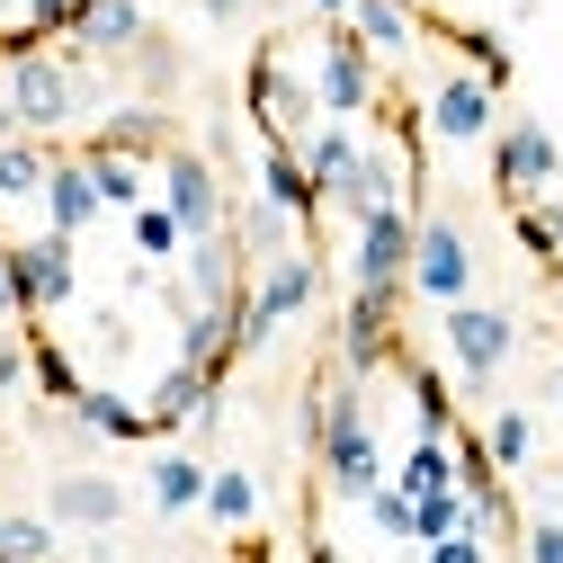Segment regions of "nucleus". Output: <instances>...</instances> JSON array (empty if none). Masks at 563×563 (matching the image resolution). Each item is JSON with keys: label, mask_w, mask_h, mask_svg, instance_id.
<instances>
[{"label": "nucleus", "mask_w": 563, "mask_h": 563, "mask_svg": "<svg viewBox=\"0 0 563 563\" xmlns=\"http://www.w3.org/2000/svg\"><path fill=\"white\" fill-rule=\"evenodd\" d=\"M305 439L322 456V483L340 501H367L385 483V448H376V420H367V385L358 376H331L305 394Z\"/></svg>", "instance_id": "f257e3e1"}, {"label": "nucleus", "mask_w": 563, "mask_h": 563, "mask_svg": "<svg viewBox=\"0 0 563 563\" xmlns=\"http://www.w3.org/2000/svg\"><path fill=\"white\" fill-rule=\"evenodd\" d=\"M367 519H376V537L411 545V492H402V483H376V492H367Z\"/></svg>", "instance_id": "c9c22d12"}, {"label": "nucleus", "mask_w": 563, "mask_h": 563, "mask_svg": "<svg viewBox=\"0 0 563 563\" xmlns=\"http://www.w3.org/2000/svg\"><path fill=\"white\" fill-rule=\"evenodd\" d=\"M448 45L465 54V73H474V81H492V90H510V45L492 36V27H448Z\"/></svg>", "instance_id": "473e14b6"}, {"label": "nucleus", "mask_w": 563, "mask_h": 563, "mask_svg": "<svg viewBox=\"0 0 563 563\" xmlns=\"http://www.w3.org/2000/svg\"><path fill=\"white\" fill-rule=\"evenodd\" d=\"M197 10H206V19H242L251 0H197Z\"/></svg>", "instance_id": "79ce46f5"}, {"label": "nucleus", "mask_w": 563, "mask_h": 563, "mask_svg": "<svg viewBox=\"0 0 563 563\" xmlns=\"http://www.w3.org/2000/svg\"><path fill=\"white\" fill-rule=\"evenodd\" d=\"M251 125H260V144H305V134L322 125L313 81H296V63L277 54V45L251 54Z\"/></svg>", "instance_id": "39448f33"}, {"label": "nucleus", "mask_w": 563, "mask_h": 563, "mask_svg": "<svg viewBox=\"0 0 563 563\" xmlns=\"http://www.w3.org/2000/svg\"><path fill=\"white\" fill-rule=\"evenodd\" d=\"M63 19H73V0H27V27L36 36H63Z\"/></svg>", "instance_id": "58836bf2"}, {"label": "nucleus", "mask_w": 563, "mask_h": 563, "mask_svg": "<svg viewBox=\"0 0 563 563\" xmlns=\"http://www.w3.org/2000/svg\"><path fill=\"white\" fill-rule=\"evenodd\" d=\"M99 144H108V153H134V162H162V153H170V117H162V108H117V117L99 125Z\"/></svg>", "instance_id": "bb28decb"}, {"label": "nucleus", "mask_w": 563, "mask_h": 563, "mask_svg": "<svg viewBox=\"0 0 563 563\" xmlns=\"http://www.w3.org/2000/svg\"><path fill=\"white\" fill-rule=\"evenodd\" d=\"M483 456H492V474H528V456H537V420H528V411H492Z\"/></svg>", "instance_id": "2f4dec72"}, {"label": "nucleus", "mask_w": 563, "mask_h": 563, "mask_svg": "<svg viewBox=\"0 0 563 563\" xmlns=\"http://www.w3.org/2000/svg\"><path fill=\"white\" fill-rule=\"evenodd\" d=\"M510 233H519V251H528V260H545V268H554V260H563V197L545 188V197L510 206Z\"/></svg>", "instance_id": "c756f323"}, {"label": "nucleus", "mask_w": 563, "mask_h": 563, "mask_svg": "<svg viewBox=\"0 0 563 563\" xmlns=\"http://www.w3.org/2000/svg\"><path fill=\"white\" fill-rule=\"evenodd\" d=\"M420 125L439 134V144H492V125H501V90L474 81V73H448L420 108Z\"/></svg>", "instance_id": "f8f14e48"}, {"label": "nucleus", "mask_w": 563, "mask_h": 563, "mask_svg": "<svg viewBox=\"0 0 563 563\" xmlns=\"http://www.w3.org/2000/svg\"><path fill=\"white\" fill-rule=\"evenodd\" d=\"M349 36H358L376 63H402L420 45V10H402V0H358V10H349Z\"/></svg>", "instance_id": "aec40b11"}, {"label": "nucleus", "mask_w": 563, "mask_h": 563, "mask_svg": "<svg viewBox=\"0 0 563 563\" xmlns=\"http://www.w3.org/2000/svg\"><path fill=\"white\" fill-rule=\"evenodd\" d=\"M73 430L117 439V448H144V439H153V420H144V402H125L117 385H81V402H73Z\"/></svg>", "instance_id": "6ab92c4d"}, {"label": "nucleus", "mask_w": 563, "mask_h": 563, "mask_svg": "<svg viewBox=\"0 0 563 563\" xmlns=\"http://www.w3.org/2000/svg\"><path fill=\"white\" fill-rule=\"evenodd\" d=\"M519 563H563V519H528L519 528Z\"/></svg>", "instance_id": "4c0bfd02"}, {"label": "nucleus", "mask_w": 563, "mask_h": 563, "mask_svg": "<svg viewBox=\"0 0 563 563\" xmlns=\"http://www.w3.org/2000/svg\"><path fill=\"white\" fill-rule=\"evenodd\" d=\"M0 563H54V519L10 510V519H0Z\"/></svg>", "instance_id": "f704fd0d"}, {"label": "nucleus", "mask_w": 563, "mask_h": 563, "mask_svg": "<svg viewBox=\"0 0 563 563\" xmlns=\"http://www.w3.org/2000/svg\"><path fill=\"white\" fill-rule=\"evenodd\" d=\"M27 376H36V394H45V402H63V411L81 402V367H73V349L45 340V331H27Z\"/></svg>", "instance_id": "7c9ffc66"}, {"label": "nucleus", "mask_w": 563, "mask_h": 563, "mask_svg": "<svg viewBox=\"0 0 563 563\" xmlns=\"http://www.w3.org/2000/svg\"><path fill=\"white\" fill-rule=\"evenodd\" d=\"M197 510L216 519V528H233V537H242V528L260 519V483H251L242 465H216V474H206V501H197Z\"/></svg>", "instance_id": "cd10ccee"}, {"label": "nucleus", "mask_w": 563, "mask_h": 563, "mask_svg": "<svg viewBox=\"0 0 563 563\" xmlns=\"http://www.w3.org/2000/svg\"><path fill=\"white\" fill-rule=\"evenodd\" d=\"M45 170H54V153L36 144V134H10V144H0V206H36Z\"/></svg>", "instance_id": "a878e982"}, {"label": "nucleus", "mask_w": 563, "mask_h": 563, "mask_svg": "<svg viewBox=\"0 0 563 563\" xmlns=\"http://www.w3.org/2000/svg\"><path fill=\"white\" fill-rule=\"evenodd\" d=\"M63 36H73L81 54H99V63H125V54L144 45L153 27H144V0H73Z\"/></svg>", "instance_id": "4468645a"}, {"label": "nucleus", "mask_w": 563, "mask_h": 563, "mask_svg": "<svg viewBox=\"0 0 563 563\" xmlns=\"http://www.w3.org/2000/svg\"><path fill=\"white\" fill-rule=\"evenodd\" d=\"M430 563H492V537H474V528H456V537H430L420 545Z\"/></svg>", "instance_id": "e433bc0d"}, {"label": "nucleus", "mask_w": 563, "mask_h": 563, "mask_svg": "<svg viewBox=\"0 0 563 563\" xmlns=\"http://www.w3.org/2000/svg\"><path fill=\"white\" fill-rule=\"evenodd\" d=\"M10 268H19V313L27 322H45V313H63L81 296V242L73 233H27V242H10Z\"/></svg>", "instance_id": "0eeeda50"}, {"label": "nucleus", "mask_w": 563, "mask_h": 563, "mask_svg": "<svg viewBox=\"0 0 563 563\" xmlns=\"http://www.w3.org/2000/svg\"><path fill=\"white\" fill-rule=\"evenodd\" d=\"M402 10H420V0H402Z\"/></svg>", "instance_id": "c03bdc74"}, {"label": "nucleus", "mask_w": 563, "mask_h": 563, "mask_svg": "<svg viewBox=\"0 0 563 563\" xmlns=\"http://www.w3.org/2000/svg\"><path fill=\"white\" fill-rule=\"evenodd\" d=\"M45 519L54 528H81V537H117L125 528V483L117 474H54Z\"/></svg>", "instance_id": "ddd939ff"}, {"label": "nucleus", "mask_w": 563, "mask_h": 563, "mask_svg": "<svg viewBox=\"0 0 563 563\" xmlns=\"http://www.w3.org/2000/svg\"><path fill=\"white\" fill-rule=\"evenodd\" d=\"M349 10H358V0H313V19H322V27H340Z\"/></svg>", "instance_id": "a19ab883"}, {"label": "nucleus", "mask_w": 563, "mask_h": 563, "mask_svg": "<svg viewBox=\"0 0 563 563\" xmlns=\"http://www.w3.org/2000/svg\"><path fill=\"white\" fill-rule=\"evenodd\" d=\"M305 81H313V108H322V117H367V108H376V54L349 36V19H340V27H322Z\"/></svg>", "instance_id": "1a4fd4ad"}, {"label": "nucleus", "mask_w": 563, "mask_h": 563, "mask_svg": "<svg viewBox=\"0 0 563 563\" xmlns=\"http://www.w3.org/2000/svg\"><path fill=\"white\" fill-rule=\"evenodd\" d=\"M144 420H153V439H179L188 420H216V376L188 367V358H170L153 376V394H144Z\"/></svg>", "instance_id": "dca6fc26"}, {"label": "nucleus", "mask_w": 563, "mask_h": 563, "mask_svg": "<svg viewBox=\"0 0 563 563\" xmlns=\"http://www.w3.org/2000/svg\"><path fill=\"white\" fill-rule=\"evenodd\" d=\"M439 340H448V367H456L465 385H492V376L510 367V349H519V322H510L501 305L456 296V305H439Z\"/></svg>", "instance_id": "20e7f679"}, {"label": "nucleus", "mask_w": 563, "mask_h": 563, "mask_svg": "<svg viewBox=\"0 0 563 563\" xmlns=\"http://www.w3.org/2000/svg\"><path fill=\"white\" fill-rule=\"evenodd\" d=\"M385 483H402L411 501H430V492H456V448H448V439H411V448H402V474H385Z\"/></svg>", "instance_id": "c85d7f7f"}, {"label": "nucleus", "mask_w": 563, "mask_h": 563, "mask_svg": "<svg viewBox=\"0 0 563 563\" xmlns=\"http://www.w3.org/2000/svg\"><path fill=\"white\" fill-rule=\"evenodd\" d=\"M394 367H402V385H411V420H420V439H456V394H448V376H439V367H420V358H402V349H394Z\"/></svg>", "instance_id": "393cba45"}, {"label": "nucleus", "mask_w": 563, "mask_h": 563, "mask_svg": "<svg viewBox=\"0 0 563 563\" xmlns=\"http://www.w3.org/2000/svg\"><path fill=\"white\" fill-rule=\"evenodd\" d=\"M296 216L287 206H268V197H251L242 216H233V242H242V268H260V260H277V251H296Z\"/></svg>", "instance_id": "5701e85b"}, {"label": "nucleus", "mask_w": 563, "mask_h": 563, "mask_svg": "<svg viewBox=\"0 0 563 563\" xmlns=\"http://www.w3.org/2000/svg\"><path fill=\"white\" fill-rule=\"evenodd\" d=\"M260 197H268V206H287L296 224H313V216H322V197H313V179H305L296 144H260Z\"/></svg>", "instance_id": "4be33fe9"}, {"label": "nucleus", "mask_w": 563, "mask_h": 563, "mask_svg": "<svg viewBox=\"0 0 563 563\" xmlns=\"http://www.w3.org/2000/svg\"><path fill=\"white\" fill-rule=\"evenodd\" d=\"M125 224H134V251H144V260H179V251H188V233H179V216H170L162 197H144Z\"/></svg>", "instance_id": "72a5a7b5"}, {"label": "nucleus", "mask_w": 563, "mask_h": 563, "mask_svg": "<svg viewBox=\"0 0 563 563\" xmlns=\"http://www.w3.org/2000/svg\"><path fill=\"white\" fill-rule=\"evenodd\" d=\"M81 162H90V179H99V206H108V216H134V206L153 197V179H144L153 162H134V153H108V144H90Z\"/></svg>", "instance_id": "b1692460"}, {"label": "nucleus", "mask_w": 563, "mask_h": 563, "mask_svg": "<svg viewBox=\"0 0 563 563\" xmlns=\"http://www.w3.org/2000/svg\"><path fill=\"white\" fill-rule=\"evenodd\" d=\"M492 188H501L510 206L563 188V144L537 125V117H510V125H492Z\"/></svg>", "instance_id": "6e6552de"}, {"label": "nucleus", "mask_w": 563, "mask_h": 563, "mask_svg": "<svg viewBox=\"0 0 563 563\" xmlns=\"http://www.w3.org/2000/svg\"><path fill=\"white\" fill-rule=\"evenodd\" d=\"M385 358H394V296L349 287V313H340V376H376Z\"/></svg>", "instance_id": "f3484780"}, {"label": "nucleus", "mask_w": 563, "mask_h": 563, "mask_svg": "<svg viewBox=\"0 0 563 563\" xmlns=\"http://www.w3.org/2000/svg\"><path fill=\"white\" fill-rule=\"evenodd\" d=\"M411 206L394 197V206H376V216H358V251H349V277H358L367 296H394L402 305V287H411Z\"/></svg>", "instance_id": "9d476101"}, {"label": "nucleus", "mask_w": 563, "mask_h": 563, "mask_svg": "<svg viewBox=\"0 0 563 563\" xmlns=\"http://www.w3.org/2000/svg\"><path fill=\"white\" fill-rule=\"evenodd\" d=\"M0 322H27V313H19V268H10V242H0Z\"/></svg>", "instance_id": "ea45409f"}, {"label": "nucleus", "mask_w": 563, "mask_h": 563, "mask_svg": "<svg viewBox=\"0 0 563 563\" xmlns=\"http://www.w3.org/2000/svg\"><path fill=\"white\" fill-rule=\"evenodd\" d=\"M10 134H19V117H10V99H0V144H10Z\"/></svg>", "instance_id": "37998d69"}, {"label": "nucleus", "mask_w": 563, "mask_h": 563, "mask_svg": "<svg viewBox=\"0 0 563 563\" xmlns=\"http://www.w3.org/2000/svg\"><path fill=\"white\" fill-rule=\"evenodd\" d=\"M36 216H45V233H73V242H81V233L108 216V206H99V179H90V162H81V153H54Z\"/></svg>", "instance_id": "2eb2a0df"}, {"label": "nucleus", "mask_w": 563, "mask_h": 563, "mask_svg": "<svg viewBox=\"0 0 563 563\" xmlns=\"http://www.w3.org/2000/svg\"><path fill=\"white\" fill-rule=\"evenodd\" d=\"M313 296H322V260H313L305 242H296V251H277V260H260V277L242 287V305H233V358L268 349L277 322H296Z\"/></svg>", "instance_id": "f03ea898"}, {"label": "nucleus", "mask_w": 563, "mask_h": 563, "mask_svg": "<svg viewBox=\"0 0 563 563\" xmlns=\"http://www.w3.org/2000/svg\"><path fill=\"white\" fill-rule=\"evenodd\" d=\"M153 197L179 216V233L197 242V233H224L233 224V197H224V170L206 162V153H188V144H170L162 162H153Z\"/></svg>", "instance_id": "7ed1b4c3"}, {"label": "nucleus", "mask_w": 563, "mask_h": 563, "mask_svg": "<svg viewBox=\"0 0 563 563\" xmlns=\"http://www.w3.org/2000/svg\"><path fill=\"white\" fill-rule=\"evenodd\" d=\"M10 117H19V134H63L81 117V73L63 54H45V45L19 54L10 63Z\"/></svg>", "instance_id": "423d86ee"}, {"label": "nucleus", "mask_w": 563, "mask_h": 563, "mask_svg": "<svg viewBox=\"0 0 563 563\" xmlns=\"http://www.w3.org/2000/svg\"><path fill=\"white\" fill-rule=\"evenodd\" d=\"M358 153H367V144H358V125H349V117H322L305 144H296V162H305V179H313V197H322V216L340 206V188L358 179Z\"/></svg>", "instance_id": "a211bd4d"}, {"label": "nucleus", "mask_w": 563, "mask_h": 563, "mask_svg": "<svg viewBox=\"0 0 563 563\" xmlns=\"http://www.w3.org/2000/svg\"><path fill=\"white\" fill-rule=\"evenodd\" d=\"M206 474H216L206 456H188V448H162V456L144 465V483H153V510H162V519H188V510L206 501Z\"/></svg>", "instance_id": "412c9836"}, {"label": "nucleus", "mask_w": 563, "mask_h": 563, "mask_svg": "<svg viewBox=\"0 0 563 563\" xmlns=\"http://www.w3.org/2000/svg\"><path fill=\"white\" fill-rule=\"evenodd\" d=\"M411 296H430V305L474 296V242H465L456 216H420L411 224Z\"/></svg>", "instance_id": "9b49d317"}]
</instances>
